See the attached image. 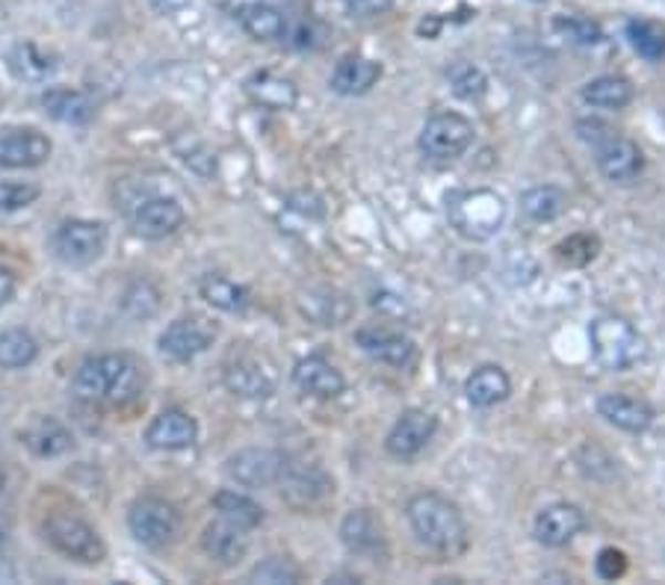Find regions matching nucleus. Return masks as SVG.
<instances>
[{
	"label": "nucleus",
	"mask_w": 665,
	"mask_h": 585,
	"mask_svg": "<svg viewBox=\"0 0 665 585\" xmlns=\"http://www.w3.org/2000/svg\"><path fill=\"white\" fill-rule=\"evenodd\" d=\"M12 293H15V275H12L10 270H3V267H0V307L10 302Z\"/></svg>",
	"instance_id": "09e8293b"
},
{
	"label": "nucleus",
	"mask_w": 665,
	"mask_h": 585,
	"mask_svg": "<svg viewBox=\"0 0 665 585\" xmlns=\"http://www.w3.org/2000/svg\"><path fill=\"white\" fill-rule=\"evenodd\" d=\"M54 145L45 134L33 127H19V130H3L0 134V166L3 169H37L48 163Z\"/></svg>",
	"instance_id": "f3484780"
},
{
	"label": "nucleus",
	"mask_w": 665,
	"mask_h": 585,
	"mask_svg": "<svg viewBox=\"0 0 665 585\" xmlns=\"http://www.w3.org/2000/svg\"><path fill=\"white\" fill-rule=\"evenodd\" d=\"M435 432H438L435 415L423 411V408H408L396 417L394 429L387 432L385 447L394 459H414L417 452L426 450V443L435 438Z\"/></svg>",
	"instance_id": "4468645a"
},
{
	"label": "nucleus",
	"mask_w": 665,
	"mask_h": 585,
	"mask_svg": "<svg viewBox=\"0 0 665 585\" xmlns=\"http://www.w3.org/2000/svg\"><path fill=\"white\" fill-rule=\"evenodd\" d=\"M45 539L51 541V547L60 550L63 556L83 562V565H98L107 556V547L90 523L69 512L48 514L45 521Z\"/></svg>",
	"instance_id": "39448f33"
},
{
	"label": "nucleus",
	"mask_w": 665,
	"mask_h": 585,
	"mask_svg": "<svg viewBox=\"0 0 665 585\" xmlns=\"http://www.w3.org/2000/svg\"><path fill=\"white\" fill-rule=\"evenodd\" d=\"M198 426L196 420L187 415V411H178V408H172V411H163V415L154 417V424L148 426V432H145V441L152 443L154 450H187L196 443Z\"/></svg>",
	"instance_id": "4be33fe9"
},
{
	"label": "nucleus",
	"mask_w": 665,
	"mask_h": 585,
	"mask_svg": "<svg viewBox=\"0 0 665 585\" xmlns=\"http://www.w3.org/2000/svg\"><path fill=\"white\" fill-rule=\"evenodd\" d=\"M583 101L598 109H624L633 101V83L621 74H603L585 83Z\"/></svg>",
	"instance_id": "7c9ffc66"
},
{
	"label": "nucleus",
	"mask_w": 665,
	"mask_h": 585,
	"mask_svg": "<svg viewBox=\"0 0 665 585\" xmlns=\"http://www.w3.org/2000/svg\"><path fill=\"white\" fill-rule=\"evenodd\" d=\"M37 199V184H30V180H0V210H24Z\"/></svg>",
	"instance_id": "79ce46f5"
},
{
	"label": "nucleus",
	"mask_w": 665,
	"mask_h": 585,
	"mask_svg": "<svg viewBox=\"0 0 665 585\" xmlns=\"http://www.w3.org/2000/svg\"><path fill=\"white\" fill-rule=\"evenodd\" d=\"M240 24L258 42H284L290 33L288 15L270 3H249L240 10Z\"/></svg>",
	"instance_id": "c85d7f7f"
},
{
	"label": "nucleus",
	"mask_w": 665,
	"mask_h": 585,
	"mask_svg": "<svg viewBox=\"0 0 665 585\" xmlns=\"http://www.w3.org/2000/svg\"><path fill=\"white\" fill-rule=\"evenodd\" d=\"M284 456L270 447H249V450L235 452L226 461V473L231 482L243 488H270L279 482Z\"/></svg>",
	"instance_id": "f8f14e48"
},
{
	"label": "nucleus",
	"mask_w": 665,
	"mask_h": 585,
	"mask_svg": "<svg viewBox=\"0 0 665 585\" xmlns=\"http://www.w3.org/2000/svg\"><path fill=\"white\" fill-rule=\"evenodd\" d=\"M576 134H580V139H585V143H592V148L601 139H606V136L612 134L610 127L601 125V122H576Z\"/></svg>",
	"instance_id": "49530a36"
},
{
	"label": "nucleus",
	"mask_w": 665,
	"mask_h": 585,
	"mask_svg": "<svg viewBox=\"0 0 665 585\" xmlns=\"http://www.w3.org/2000/svg\"><path fill=\"white\" fill-rule=\"evenodd\" d=\"M553 252H557V261L562 263V267H574V270H580V267H589V263L598 258V252H601V240H598L594 234H571L568 240H562Z\"/></svg>",
	"instance_id": "4c0bfd02"
},
{
	"label": "nucleus",
	"mask_w": 665,
	"mask_h": 585,
	"mask_svg": "<svg viewBox=\"0 0 665 585\" xmlns=\"http://www.w3.org/2000/svg\"><path fill=\"white\" fill-rule=\"evenodd\" d=\"M408 523H412L414 535L420 544L438 553H459L468 547V523L459 505L450 503L447 497L435 494V491H423L414 494L405 505Z\"/></svg>",
	"instance_id": "f03ea898"
},
{
	"label": "nucleus",
	"mask_w": 665,
	"mask_h": 585,
	"mask_svg": "<svg viewBox=\"0 0 665 585\" xmlns=\"http://www.w3.org/2000/svg\"><path fill=\"white\" fill-rule=\"evenodd\" d=\"M341 539L350 553L364 558H376L385 553V530L382 521L370 509H355L343 518Z\"/></svg>",
	"instance_id": "6ab92c4d"
},
{
	"label": "nucleus",
	"mask_w": 665,
	"mask_h": 585,
	"mask_svg": "<svg viewBox=\"0 0 665 585\" xmlns=\"http://www.w3.org/2000/svg\"><path fill=\"white\" fill-rule=\"evenodd\" d=\"M127 526L139 544L152 550L169 547L172 541L180 535V514L178 509L160 497H143L131 505L127 512Z\"/></svg>",
	"instance_id": "0eeeda50"
},
{
	"label": "nucleus",
	"mask_w": 665,
	"mask_h": 585,
	"mask_svg": "<svg viewBox=\"0 0 665 585\" xmlns=\"http://www.w3.org/2000/svg\"><path fill=\"white\" fill-rule=\"evenodd\" d=\"M512 394V378L506 376L503 367L497 364H486L470 373V378L465 382V397L474 408H495L500 403H506Z\"/></svg>",
	"instance_id": "a878e982"
},
{
	"label": "nucleus",
	"mask_w": 665,
	"mask_h": 585,
	"mask_svg": "<svg viewBox=\"0 0 665 585\" xmlns=\"http://www.w3.org/2000/svg\"><path fill=\"white\" fill-rule=\"evenodd\" d=\"M246 92H249V98H252L258 107L276 109V113H281V109H293L299 101L297 83L272 72L252 74V77L246 81Z\"/></svg>",
	"instance_id": "bb28decb"
},
{
	"label": "nucleus",
	"mask_w": 665,
	"mask_h": 585,
	"mask_svg": "<svg viewBox=\"0 0 665 585\" xmlns=\"http://www.w3.org/2000/svg\"><path fill=\"white\" fill-rule=\"evenodd\" d=\"M252 583H297L299 579V567L288 558H267L261 565L254 567L252 574H249Z\"/></svg>",
	"instance_id": "37998d69"
},
{
	"label": "nucleus",
	"mask_w": 665,
	"mask_h": 585,
	"mask_svg": "<svg viewBox=\"0 0 665 585\" xmlns=\"http://www.w3.org/2000/svg\"><path fill=\"white\" fill-rule=\"evenodd\" d=\"M145 369L131 355H98L83 361L74 373V394L86 403L125 406L143 394Z\"/></svg>",
	"instance_id": "f257e3e1"
},
{
	"label": "nucleus",
	"mask_w": 665,
	"mask_h": 585,
	"mask_svg": "<svg viewBox=\"0 0 665 585\" xmlns=\"http://www.w3.org/2000/svg\"><path fill=\"white\" fill-rule=\"evenodd\" d=\"M382 77V65L376 60L361 54H346L341 63L334 65L332 72V90L337 95H346V98H355V95H364L378 83Z\"/></svg>",
	"instance_id": "b1692460"
},
{
	"label": "nucleus",
	"mask_w": 665,
	"mask_h": 585,
	"mask_svg": "<svg viewBox=\"0 0 665 585\" xmlns=\"http://www.w3.org/2000/svg\"><path fill=\"white\" fill-rule=\"evenodd\" d=\"M553 24H557L559 33H562L568 42H574V45L589 48V45H598V42H603L601 24L592 19H583V15H559Z\"/></svg>",
	"instance_id": "58836bf2"
},
{
	"label": "nucleus",
	"mask_w": 665,
	"mask_h": 585,
	"mask_svg": "<svg viewBox=\"0 0 665 585\" xmlns=\"http://www.w3.org/2000/svg\"><path fill=\"white\" fill-rule=\"evenodd\" d=\"M343 7L352 19H378L394 7V0H343Z\"/></svg>",
	"instance_id": "a18cd8bd"
},
{
	"label": "nucleus",
	"mask_w": 665,
	"mask_h": 585,
	"mask_svg": "<svg viewBox=\"0 0 665 585\" xmlns=\"http://www.w3.org/2000/svg\"><path fill=\"white\" fill-rule=\"evenodd\" d=\"M42 107L51 118L63 125H86L95 116V104L86 92L69 90V86H54L42 95Z\"/></svg>",
	"instance_id": "cd10ccee"
},
{
	"label": "nucleus",
	"mask_w": 665,
	"mask_h": 585,
	"mask_svg": "<svg viewBox=\"0 0 665 585\" xmlns=\"http://www.w3.org/2000/svg\"><path fill=\"white\" fill-rule=\"evenodd\" d=\"M122 307L134 320H148L160 311V290L154 288L152 281H131L122 293Z\"/></svg>",
	"instance_id": "e433bc0d"
},
{
	"label": "nucleus",
	"mask_w": 665,
	"mask_h": 585,
	"mask_svg": "<svg viewBox=\"0 0 665 585\" xmlns=\"http://www.w3.org/2000/svg\"><path fill=\"white\" fill-rule=\"evenodd\" d=\"M148 3H152L160 15H175V12L187 10L193 0H148Z\"/></svg>",
	"instance_id": "de8ad7c7"
},
{
	"label": "nucleus",
	"mask_w": 665,
	"mask_h": 585,
	"mask_svg": "<svg viewBox=\"0 0 665 585\" xmlns=\"http://www.w3.org/2000/svg\"><path fill=\"white\" fill-rule=\"evenodd\" d=\"M474 136H477V127H474L470 118H465L461 113L444 109V113H435V116L426 118L417 145H420V152L429 160L447 163L468 152L470 145H474Z\"/></svg>",
	"instance_id": "423d86ee"
},
{
	"label": "nucleus",
	"mask_w": 665,
	"mask_h": 585,
	"mask_svg": "<svg viewBox=\"0 0 665 585\" xmlns=\"http://www.w3.org/2000/svg\"><path fill=\"white\" fill-rule=\"evenodd\" d=\"M506 208L503 196H497L495 189H461L453 192L447 199V219L450 226L459 231L465 240L474 243H486L500 234V228L506 226Z\"/></svg>",
	"instance_id": "7ed1b4c3"
},
{
	"label": "nucleus",
	"mask_w": 665,
	"mask_h": 585,
	"mask_svg": "<svg viewBox=\"0 0 665 585\" xmlns=\"http://www.w3.org/2000/svg\"><path fill=\"white\" fill-rule=\"evenodd\" d=\"M37 358H39V343L33 334L24 332V328L0 332V367L21 369V367H30Z\"/></svg>",
	"instance_id": "72a5a7b5"
},
{
	"label": "nucleus",
	"mask_w": 665,
	"mask_h": 585,
	"mask_svg": "<svg viewBox=\"0 0 665 585\" xmlns=\"http://www.w3.org/2000/svg\"><path fill=\"white\" fill-rule=\"evenodd\" d=\"M592 355L603 369L624 373L645 358V341L624 316H598L589 328Z\"/></svg>",
	"instance_id": "20e7f679"
},
{
	"label": "nucleus",
	"mask_w": 665,
	"mask_h": 585,
	"mask_svg": "<svg viewBox=\"0 0 665 585\" xmlns=\"http://www.w3.org/2000/svg\"><path fill=\"white\" fill-rule=\"evenodd\" d=\"M598 415L624 432H645L647 426L654 424V408L642 397H630V394H603L598 399Z\"/></svg>",
	"instance_id": "aec40b11"
},
{
	"label": "nucleus",
	"mask_w": 665,
	"mask_h": 585,
	"mask_svg": "<svg viewBox=\"0 0 665 585\" xmlns=\"http://www.w3.org/2000/svg\"><path fill=\"white\" fill-rule=\"evenodd\" d=\"M346 299L341 293H332V290H320V293H311V299L302 302L305 314L311 320H316V325H337L341 320H346L343 311H334V305H343Z\"/></svg>",
	"instance_id": "ea45409f"
},
{
	"label": "nucleus",
	"mask_w": 665,
	"mask_h": 585,
	"mask_svg": "<svg viewBox=\"0 0 665 585\" xmlns=\"http://www.w3.org/2000/svg\"><path fill=\"white\" fill-rule=\"evenodd\" d=\"M594 154H598V169L612 184H630L633 178H638V171L645 169L642 148L627 136L610 134L594 145Z\"/></svg>",
	"instance_id": "2eb2a0df"
},
{
	"label": "nucleus",
	"mask_w": 665,
	"mask_h": 585,
	"mask_svg": "<svg viewBox=\"0 0 665 585\" xmlns=\"http://www.w3.org/2000/svg\"><path fill=\"white\" fill-rule=\"evenodd\" d=\"M0 544H3V532H0Z\"/></svg>",
	"instance_id": "3c124183"
},
{
	"label": "nucleus",
	"mask_w": 665,
	"mask_h": 585,
	"mask_svg": "<svg viewBox=\"0 0 665 585\" xmlns=\"http://www.w3.org/2000/svg\"><path fill=\"white\" fill-rule=\"evenodd\" d=\"M450 83L453 92L459 95V98H479L488 86V77L482 74V69L474 63H459L450 72Z\"/></svg>",
	"instance_id": "a19ab883"
},
{
	"label": "nucleus",
	"mask_w": 665,
	"mask_h": 585,
	"mask_svg": "<svg viewBox=\"0 0 665 585\" xmlns=\"http://www.w3.org/2000/svg\"><path fill=\"white\" fill-rule=\"evenodd\" d=\"M249 530L237 526V523L219 518L216 523H210L201 535V547L210 558H216L219 565H237L240 558H246L249 553Z\"/></svg>",
	"instance_id": "5701e85b"
},
{
	"label": "nucleus",
	"mask_w": 665,
	"mask_h": 585,
	"mask_svg": "<svg viewBox=\"0 0 665 585\" xmlns=\"http://www.w3.org/2000/svg\"><path fill=\"white\" fill-rule=\"evenodd\" d=\"M216 341V325L205 316H180L160 334V352L172 361H193L210 349Z\"/></svg>",
	"instance_id": "ddd939ff"
},
{
	"label": "nucleus",
	"mask_w": 665,
	"mask_h": 585,
	"mask_svg": "<svg viewBox=\"0 0 665 585\" xmlns=\"http://www.w3.org/2000/svg\"><path fill=\"white\" fill-rule=\"evenodd\" d=\"M24 443L39 459H56V456H65V452L74 450V435L63 420L39 417L24 429Z\"/></svg>",
	"instance_id": "393cba45"
},
{
	"label": "nucleus",
	"mask_w": 665,
	"mask_h": 585,
	"mask_svg": "<svg viewBox=\"0 0 665 585\" xmlns=\"http://www.w3.org/2000/svg\"><path fill=\"white\" fill-rule=\"evenodd\" d=\"M201 299H205L207 305L226 311V314H243L246 307H249L246 288H240L237 281L222 279V275H207L201 281Z\"/></svg>",
	"instance_id": "473e14b6"
},
{
	"label": "nucleus",
	"mask_w": 665,
	"mask_h": 585,
	"mask_svg": "<svg viewBox=\"0 0 665 585\" xmlns=\"http://www.w3.org/2000/svg\"><path fill=\"white\" fill-rule=\"evenodd\" d=\"M627 574V556L615 547H603L598 553V576L601 579H619Z\"/></svg>",
	"instance_id": "c03bdc74"
},
{
	"label": "nucleus",
	"mask_w": 665,
	"mask_h": 585,
	"mask_svg": "<svg viewBox=\"0 0 665 585\" xmlns=\"http://www.w3.org/2000/svg\"><path fill=\"white\" fill-rule=\"evenodd\" d=\"M293 382H297V387L302 390V394L316 399L341 397L343 387H346L341 369L334 367L332 361L320 358V355H311V358L299 361L297 367H293Z\"/></svg>",
	"instance_id": "412c9836"
},
{
	"label": "nucleus",
	"mask_w": 665,
	"mask_h": 585,
	"mask_svg": "<svg viewBox=\"0 0 665 585\" xmlns=\"http://www.w3.org/2000/svg\"><path fill=\"white\" fill-rule=\"evenodd\" d=\"M222 382L237 397L267 399L276 390V369L261 352L235 349L222 364Z\"/></svg>",
	"instance_id": "6e6552de"
},
{
	"label": "nucleus",
	"mask_w": 665,
	"mask_h": 585,
	"mask_svg": "<svg viewBox=\"0 0 665 585\" xmlns=\"http://www.w3.org/2000/svg\"><path fill=\"white\" fill-rule=\"evenodd\" d=\"M585 514L580 505L574 503H553L548 509H541L532 523V535L541 547H565L583 532Z\"/></svg>",
	"instance_id": "dca6fc26"
},
{
	"label": "nucleus",
	"mask_w": 665,
	"mask_h": 585,
	"mask_svg": "<svg viewBox=\"0 0 665 585\" xmlns=\"http://www.w3.org/2000/svg\"><path fill=\"white\" fill-rule=\"evenodd\" d=\"M521 208L532 222H553L568 210V192L557 184H541L523 192Z\"/></svg>",
	"instance_id": "2f4dec72"
},
{
	"label": "nucleus",
	"mask_w": 665,
	"mask_h": 585,
	"mask_svg": "<svg viewBox=\"0 0 665 585\" xmlns=\"http://www.w3.org/2000/svg\"><path fill=\"white\" fill-rule=\"evenodd\" d=\"M627 39L633 51L647 63H659L665 56V28L656 21L633 19L627 21Z\"/></svg>",
	"instance_id": "c9c22d12"
},
{
	"label": "nucleus",
	"mask_w": 665,
	"mask_h": 585,
	"mask_svg": "<svg viewBox=\"0 0 665 585\" xmlns=\"http://www.w3.org/2000/svg\"><path fill=\"white\" fill-rule=\"evenodd\" d=\"M7 65H10V72L24 83H45L51 81L56 72L54 56H48L45 51H39L33 42H19V45H12L10 54H7Z\"/></svg>",
	"instance_id": "c756f323"
},
{
	"label": "nucleus",
	"mask_w": 665,
	"mask_h": 585,
	"mask_svg": "<svg viewBox=\"0 0 665 585\" xmlns=\"http://www.w3.org/2000/svg\"><path fill=\"white\" fill-rule=\"evenodd\" d=\"M279 485H281V497H284L293 509H302V512L325 503V500L334 494V482L329 479V473H325L320 464H314V461L284 459Z\"/></svg>",
	"instance_id": "1a4fd4ad"
},
{
	"label": "nucleus",
	"mask_w": 665,
	"mask_h": 585,
	"mask_svg": "<svg viewBox=\"0 0 665 585\" xmlns=\"http://www.w3.org/2000/svg\"><path fill=\"white\" fill-rule=\"evenodd\" d=\"M214 509L219 518L243 526V530H254L258 523L263 521V509L254 500H249L246 494H237V491H219L214 497Z\"/></svg>",
	"instance_id": "f704fd0d"
},
{
	"label": "nucleus",
	"mask_w": 665,
	"mask_h": 585,
	"mask_svg": "<svg viewBox=\"0 0 665 585\" xmlns=\"http://www.w3.org/2000/svg\"><path fill=\"white\" fill-rule=\"evenodd\" d=\"M355 343L361 346V352H367L370 358L378 364H387L394 369L412 367L417 358V346L408 334L387 328V325H361L355 332Z\"/></svg>",
	"instance_id": "9b49d317"
},
{
	"label": "nucleus",
	"mask_w": 665,
	"mask_h": 585,
	"mask_svg": "<svg viewBox=\"0 0 665 585\" xmlns=\"http://www.w3.org/2000/svg\"><path fill=\"white\" fill-rule=\"evenodd\" d=\"M10 576H12V574H10V571H7V567L0 565V579H10Z\"/></svg>",
	"instance_id": "8fccbe9b"
},
{
	"label": "nucleus",
	"mask_w": 665,
	"mask_h": 585,
	"mask_svg": "<svg viewBox=\"0 0 665 585\" xmlns=\"http://www.w3.org/2000/svg\"><path fill=\"white\" fill-rule=\"evenodd\" d=\"M107 249V226L104 222H90V219H69L56 228L54 252L60 261L72 267H86L98 261Z\"/></svg>",
	"instance_id": "9d476101"
},
{
	"label": "nucleus",
	"mask_w": 665,
	"mask_h": 585,
	"mask_svg": "<svg viewBox=\"0 0 665 585\" xmlns=\"http://www.w3.org/2000/svg\"><path fill=\"white\" fill-rule=\"evenodd\" d=\"M184 208H180L175 199H166V196H152V199H143L134 208V231L145 240H166L184 226Z\"/></svg>",
	"instance_id": "a211bd4d"
}]
</instances>
